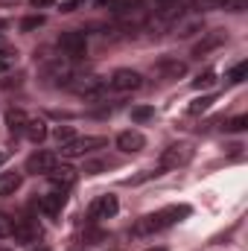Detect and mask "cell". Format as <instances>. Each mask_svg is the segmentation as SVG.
I'll return each mask as SVG.
<instances>
[{"instance_id":"30","label":"cell","mask_w":248,"mask_h":251,"mask_svg":"<svg viewBox=\"0 0 248 251\" xmlns=\"http://www.w3.org/2000/svg\"><path fill=\"white\" fill-rule=\"evenodd\" d=\"M248 6V0H225V9H231V12H243Z\"/></svg>"},{"instance_id":"34","label":"cell","mask_w":248,"mask_h":251,"mask_svg":"<svg viewBox=\"0 0 248 251\" xmlns=\"http://www.w3.org/2000/svg\"><path fill=\"white\" fill-rule=\"evenodd\" d=\"M155 6H167V3H175V0H152Z\"/></svg>"},{"instance_id":"13","label":"cell","mask_w":248,"mask_h":251,"mask_svg":"<svg viewBox=\"0 0 248 251\" xmlns=\"http://www.w3.org/2000/svg\"><path fill=\"white\" fill-rule=\"evenodd\" d=\"M155 73L161 79H181L187 73V64L178 62V59H161V62L155 64Z\"/></svg>"},{"instance_id":"31","label":"cell","mask_w":248,"mask_h":251,"mask_svg":"<svg viewBox=\"0 0 248 251\" xmlns=\"http://www.w3.org/2000/svg\"><path fill=\"white\" fill-rule=\"evenodd\" d=\"M85 0H67V3H62V12H73L76 6H82Z\"/></svg>"},{"instance_id":"19","label":"cell","mask_w":248,"mask_h":251,"mask_svg":"<svg viewBox=\"0 0 248 251\" xmlns=\"http://www.w3.org/2000/svg\"><path fill=\"white\" fill-rule=\"evenodd\" d=\"M222 44V35H210V38H204V41H198L196 47H193V56H204L207 50H213V47H219Z\"/></svg>"},{"instance_id":"14","label":"cell","mask_w":248,"mask_h":251,"mask_svg":"<svg viewBox=\"0 0 248 251\" xmlns=\"http://www.w3.org/2000/svg\"><path fill=\"white\" fill-rule=\"evenodd\" d=\"M21 134H24L26 140H32V143H41V140L47 137V123H44V120H35V117H29Z\"/></svg>"},{"instance_id":"33","label":"cell","mask_w":248,"mask_h":251,"mask_svg":"<svg viewBox=\"0 0 248 251\" xmlns=\"http://www.w3.org/2000/svg\"><path fill=\"white\" fill-rule=\"evenodd\" d=\"M32 6H53V0H29Z\"/></svg>"},{"instance_id":"21","label":"cell","mask_w":248,"mask_h":251,"mask_svg":"<svg viewBox=\"0 0 248 251\" xmlns=\"http://www.w3.org/2000/svg\"><path fill=\"white\" fill-rule=\"evenodd\" d=\"M201 29V21H184V24H175V32L187 38V35H193V32H198Z\"/></svg>"},{"instance_id":"20","label":"cell","mask_w":248,"mask_h":251,"mask_svg":"<svg viewBox=\"0 0 248 251\" xmlns=\"http://www.w3.org/2000/svg\"><path fill=\"white\" fill-rule=\"evenodd\" d=\"M152 117H155V108H149V105L131 108V120H134V123H146V120H152Z\"/></svg>"},{"instance_id":"1","label":"cell","mask_w":248,"mask_h":251,"mask_svg":"<svg viewBox=\"0 0 248 251\" xmlns=\"http://www.w3.org/2000/svg\"><path fill=\"white\" fill-rule=\"evenodd\" d=\"M184 216H190V207H187V204H170V207H164V210H158V213H149V216L137 219V222H134V234L143 237V234L167 231V228H173L175 222H181Z\"/></svg>"},{"instance_id":"11","label":"cell","mask_w":248,"mask_h":251,"mask_svg":"<svg viewBox=\"0 0 248 251\" xmlns=\"http://www.w3.org/2000/svg\"><path fill=\"white\" fill-rule=\"evenodd\" d=\"M12 237L21 240V243H35L41 237V225L35 219H18L15 228H12Z\"/></svg>"},{"instance_id":"12","label":"cell","mask_w":248,"mask_h":251,"mask_svg":"<svg viewBox=\"0 0 248 251\" xmlns=\"http://www.w3.org/2000/svg\"><path fill=\"white\" fill-rule=\"evenodd\" d=\"M143 146H146V137H143L140 131H120V134H117V149L125 152V155L140 152Z\"/></svg>"},{"instance_id":"7","label":"cell","mask_w":248,"mask_h":251,"mask_svg":"<svg viewBox=\"0 0 248 251\" xmlns=\"http://www.w3.org/2000/svg\"><path fill=\"white\" fill-rule=\"evenodd\" d=\"M108 85L114 88V91H120V94H128V91H137L140 85H143V76L137 73V70H114L111 73V79H108Z\"/></svg>"},{"instance_id":"27","label":"cell","mask_w":248,"mask_h":251,"mask_svg":"<svg viewBox=\"0 0 248 251\" xmlns=\"http://www.w3.org/2000/svg\"><path fill=\"white\" fill-rule=\"evenodd\" d=\"M12 228H15V219L0 213V237H12Z\"/></svg>"},{"instance_id":"10","label":"cell","mask_w":248,"mask_h":251,"mask_svg":"<svg viewBox=\"0 0 248 251\" xmlns=\"http://www.w3.org/2000/svg\"><path fill=\"white\" fill-rule=\"evenodd\" d=\"M117 196H111V193H105V196H99V199H94V204H91V219H111L114 213H117Z\"/></svg>"},{"instance_id":"16","label":"cell","mask_w":248,"mask_h":251,"mask_svg":"<svg viewBox=\"0 0 248 251\" xmlns=\"http://www.w3.org/2000/svg\"><path fill=\"white\" fill-rule=\"evenodd\" d=\"M24 184L21 173H0V196H15Z\"/></svg>"},{"instance_id":"28","label":"cell","mask_w":248,"mask_h":251,"mask_svg":"<svg viewBox=\"0 0 248 251\" xmlns=\"http://www.w3.org/2000/svg\"><path fill=\"white\" fill-rule=\"evenodd\" d=\"M213 82H216V76H213V73H210V70H207V73H204V76H198V79H196V82H193V88H196V91H201V88H210V85H213Z\"/></svg>"},{"instance_id":"32","label":"cell","mask_w":248,"mask_h":251,"mask_svg":"<svg viewBox=\"0 0 248 251\" xmlns=\"http://www.w3.org/2000/svg\"><path fill=\"white\" fill-rule=\"evenodd\" d=\"M97 6H99V9H111V6H114V0H97Z\"/></svg>"},{"instance_id":"22","label":"cell","mask_w":248,"mask_h":251,"mask_svg":"<svg viewBox=\"0 0 248 251\" xmlns=\"http://www.w3.org/2000/svg\"><path fill=\"white\" fill-rule=\"evenodd\" d=\"M18 62V56L12 53V50H0V73H6V70H12Z\"/></svg>"},{"instance_id":"2","label":"cell","mask_w":248,"mask_h":251,"mask_svg":"<svg viewBox=\"0 0 248 251\" xmlns=\"http://www.w3.org/2000/svg\"><path fill=\"white\" fill-rule=\"evenodd\" d=\"M41 73L53 82V85H59V88H67L70 85V79L76 76V70H73V62L67 59V56H50V59H44L41 62Z\"/></svg>"},{"instance_id":"38","label":"cell","mask_w":248,"mask_h":251,"mask_svg":"<svg viewBox=\"0 0 248 251\" xmlns=\"http://www.w3.org/2000/svg\"><path fill=\"white\" fill-rule=\"evenodd\" d=\"M0 161H3V152H0Z\"/></svg>"},{"instance_id":"35","label":"cell","mask_w":248,"mask_h":251,"mask_svg":"<svg viewBox=\"0 0 248 251\" xmlns=\"http://www.w3.org/2000/svg\"><path fill=\"white\" fill-rule=\"evenodd\" d=\"M0 29H6V21H3V18H0Z\"/></svg>"},{"instance_id":"5","label":"cell","mask_w":248,"mask_h":251,"mask_svg":"<svg viewBox=\"0 0 248 251\" xmlns=\"http://www.w3.org/2000/svg\"><path fill=\"white\" fill-rule=\"evenodd\" d=\"M59 50H62V56H67L70 62H73V59H82V56L88 53V35L79 32V29L62 32V35H59Z\"/></svg>"},{"instance_id":"29","label":"cell","mask_w":248,"mask_h":251,"mask_svg":"<svg viewBox=\"0 0 248 251\" xmlns=\"http://www.w3.org/2000/svg\"><path fill=\"white\" fill-rule=\"evenodd\" d=\"M193 6L196 9H219V6H225V0H193Z\"/></svg>"},{"instance_id":"37","label":"cell","mask_w":248,"mask_h":251,"mask_svg":"<svg viewBox=\"0 0 248 251\" xmlns=\"http://www.w3.org/2000/svg\"><path fill=\"white\" fill-rule=\"evenodd\" d=\"M149 251H164V249H149Z\"/></svg>"},{"instance_id":"25","label":"cell","mask_w":248,"mask_h":251,"mask_svg":"<svg viewBox=\"0 0 248 251\" xmlns=\"http://www.w3.org/2000/svg\"><path fill=\"white\" fill-rule=\"evenodd\" d=\"M225 128H228V131H243V128H248V114H240V117H231V120L225 123Z\"/></svg>"},{"instance_id":"15","label":"cell","mask_w":248,"mask_h":251,"mask_svg":"<svg viewBox=\"0 0 248 251\" xmlns=\"http://www.w3.org/2000/svg\"><path fill=\"white\" fill-rule=\"evenodd\" d=\"M64 199H67L64 193H56V190H53L50 196H44V199H38V210H44L47 216H56V213L62 210Z\"/></svg>"},{"instance_id":"9","label":"cell","mask_w":248,"mask_h":251,"mask_svg":"<svg viewBox=\"0 0 248 251\" xmlns=\"http://www.w3.org/2000/svg\"><path fill=\"white\" fill-rule=\"evenodd\" d=\"M56 164H59V158H56L53 152H32V155L26 158V173H32V176H47Z\"/></svg>"},{"instance_id":"18","label":"cell","mask_w":248,"mask_h":251,"mask_svg":"<svg viewBox=\"0 0 248 251\" xmlns=\"http://www.w3.org/2000/svg\"><path fill=\"white\" fill-rule=\"evenodd\" d=\"M246 76H248V62H240V64H234L228 73H225V79L231 82V85H240V82H246Z\"/></svg>"},{"instance_id":"23","label":"cell","mask_w":248,"mask_h":251,"mask_svg":"<svg viewBox=\"0 0 248 251\" xmlns=\"http://www.w3.org/2000/svg\"><path fill=\"white\" fill-rule=\"evenodd\" d=\"M38 26H44V18H41V15H29V18L21 21V29H24V32H32V29H38Z\"/></svg>"},{"instance_id":"17","label":"cell","mask_w":248,"mask_h":251,"mask_svg":"<svg viewBox=\"0 0 248 251\" xmlns=\"http://www.w3.org/2000/svg\"><path fill=\"white\" fill-rule=\"evenodd\" d=\"M26 120H29V114H24L21 108H9V114H6V123H9V131L12 134H21Z\"/></svg>"},{"instance_id":"8","label":"cell","mask_w":248,"mask_h":251,"mask_svg":"<svg viewBox=\"0 0 248 251\" xmlns=\"http://www.w3.org/2000/svg\"><path fill=\"white\" fill-rule=\"evenodd\" d=\"M47 178H50V184L56 193H67V190L76 184V170L73 167H64V164H56L50 173H47Z\"/></svg>"},{"instance_id":"26","label":"cell","mask_w":248,"mask_h":251,"mask_svg":"<svg viewBox=\"0 0 248 251\" xmlns=\"http://www.w3.org/2000/svg\"><path fill=\"white\" fill-rule=\"evenodd\" d=\"M53 137H56V140H59V143L64 146V143H70L76 134H73V128H70V126H59V128L53 131Z\"/></svg>"},{"instance_id":"36","label":"cell","mask_w":248,"mask_h":251,"mask_svg":"<svg viewBox=\"0 0 248 251\" xmlns=\"http://www.w3.org/2000/svg\"><path fill=\"white\" fill-rule=\"evenodd\" d=\"M32 251H50V249H32Z\"/></svg>"},{"instance_id":"4","label":"cell","mask_w":248,"mask_h":251,"mask_svg":"<svg viewBox=\"0 0 248 251\" xmlns=\"http://www.w3.org/2000/svg\"><path fill=\"white\" fill-rule=\"evenodd\" d=\"M102 146H108V140H105V137H97V134L73 137L70 143L62 146V155L64 158H82V155H91V152H97V149H102Z\"/></svg>"},{"instance_id":"24","label":"cell","mask_w":248,"mask_h":251,"mask_svg":"<svg viewBox=\"0 0 248 251\" xmlns=\"http://www.w3.org/2000/svg\"><path fill=\"white\" fill-rule=\"evenodd\" d=\"M213 102H216L213 97H201V100H196V102H193V105H190L187 111H190V114H201V111H207V108H210Z\"/></svg>"},{"instance_id":"3","label":"cell","mask_w":248,"mask_h":251,"mask_svg":"<svg viewBox=\"0 0 248 251\" xmlns=\"http://www.w3.org/2000/svg\"><path fill=\"white\" fill-rule=\"evenodd\" d=\"M111 12L123 21L125 26H140V24H146V6H143V0H114V6H111Z\"/></svg>"},{"instance_id":"6","label":"cell","mask_w":248,"mask_h":251,"mask_svg":"<svg viewBox=\"0 0 248 251\" xmlns=\"http://www.w3.org/2000/svg\"><path fill=\"white\" fill-rule=\"evenodd\" d=\"M190 161H193L190 143H173L161 152V170H178V167H187Z\"/></svg>"}]
</instances>
